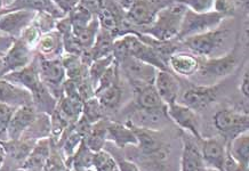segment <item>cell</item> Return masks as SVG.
<instances>
[{
	"label": "cell",
	"instance_id": "cell-1",
	"mask_svg": "<svg viewBox=\"0 0 249 171\" xmlns=\"http://www.w3.org/2000/svg\"><path fill=\"white\" fill-rule=\"evenodd\" d=\"M190 52L201 58H213L224 55L230 49L231 30L224 22L217 28L204 34L192 35L179 41Z\"/></svg>",
	"mask_w": 249,
	"mask_h": 171
},
{
	"label": "cell",
	"instance_id": "cell-2",
	"mask_svg": "<svg viewBox=\"0 0 249 171\" xmlns=\"http://www.w3.org/2000/svg\"><path fill=\"white\" fill-rule=\"evenodd\" d=\"M186 7L174 0L160 9L153 22L142 29V34L155 39L158 42H170L178 39L183 16Z\"/></svg>",
	"mask_w": 249,
	"mask_h": 171
},
{
	"label": "cell",
	"instance_id": "cell-3",
	"mask_svg": "<svg viewBox=\"0 0 249 171\" xmlns=\"http://www.w3.org/2000/svg\"><path fill=\"white\" fill-rule=\"evenodd\" d=\"M239 45H235L224 55L213 58H201L200 67L192 78L198 85H216L219 80L233 73L239 65Z\"/></svg>",
	"mask_w": 249,
	"mask_h": 171
},
{
	"label": "cell",
	"instance_id": "cell-4",
	"mask_svg": "<svg viewBox=\"0 0 249 171\" xmlns=\"http://www.w3.org/2000/svg\"><path fill=\"white\" fill-rule=\"evenodd\" d=\"M132 128L137 138L136 147L144 159L158 164L163 163L168 159L170 149L160 133L161 130H150L136 127Z\"/></svg>",
	"mask_w": 249,
	"mask_h": 171
},
{
	"label": "cell",
	"instance_id": "cell-5",
	"mask_svg": "<svg viewBox=\"0 0 249 171\" xmlns=\"http://www.w3.org/2000/svg\"><path fill=\"white\" fill-rule=\"evenodd\" d=\"M225 19L227 18H224L221 14H218L215 11L196 13L186 8L176 40L181 41L188 37L211 31L213 29L217 28L218 25H221Z\"/></svg>",
	"mask_w": 249,
	"mask_h": 171
},
{
	"label": "cell",
	"instance_id": "cell-6",
	"mask_svg": "<svg viewBox=\"0 0 249 171\" xmlns=\"http://www.w3.org/2000/svg\"><path fill=\"white\" fill-rule=\"evenodd\" d=\"M213 123L227 144L235 136L248 131L249 118L234 108L225 107L218 110L213 117Z\"/></svg>",
	"mask_w": 249,
	"mask_h": 171
},
{
	"label": "cell",
	"instance_id": "cell-7",
	"mask_svg": "<svg viewBox=\"0 0 249 171\" xmlns=\"http://www.w3.org/2000/svg\"><path fill=\"white\" fill-rule=\"evenodd\" d=\"M173 1L174 0H129L124 13V21L137 28H146L153 22L160 9Z\"/></svg>",
	"mask_w": 249,
	"mask_h": 171
},
{
	"label": "cell",
	"instance_id": "cell-8",
	"mask_svg": "<svg viewBox=\"0 0 249 171\" xmlns=\"http://www.w3.org/2000/svg\"><path fill=\"white\" fill-rule=\"evenodd\" d=\"M38 64L41 82L49 93L58 101L63 96V84L67 80L61 57L48 60L38 56Z\"/></svg>",
	"mask_w": 249,
	"mask_h": 171
},
{
	"label": "cell",
	"instance_id": "cell-9",
	"mask_svg": "<svg viewBox=\"0 0 249 171\" xmlns=\"http://www.w3.org/2000/svg\"><path fill=\"white\" fill-rule=\"evenodd\" d=\"M219 85H191L179 95L178 103H181L195 112H201L217 100Z\"/></svg>",
	"mask_w": 249,
	"mask_h": 171
},
{
	"label": "cell",
	"instance_id": "cell-10",
	"mask_svg": "<svg viewBox=\"0 0 249 171\" xmlns=\"http://www.w3.org/2000/svg\"><path fill=\"white\" fill-rule=\"evenodd\" d=\"M196 143H198L201 159L206 168L224 170V164L228 156L227 141L222 137H202L201 139L196 140Z\"/></svg>",
	"mask_w": 249,
	"mask_h": 171
},
{
	"label": "cell",
	"instance_id": "cell-11",
	"mask_svg": "<svg viewBox=\"0 0 249 171\" xmlns=\"http://www.w3.org/2000/svg\"><path fill=\"white\" fill-rule=\"evenodd\" d=\"M118 64H119V68L123 71L124 75L128 80L132 88L153 84L157 71H158L152 65L144 63V62L133 57L124 58V60L118 62Z\"/></svg>",
	"mask_w": 249,
	"mask_h": 171
},
{
	"label": "cell",
	"instance_id": "cell-12",
	"mask_svg": "<svg viewBox=\"0 0 249 171\" xmlns=\"http://www.w3.org/2000/svg\"><path fill=\"white\" fill-rule=\"evenodd\" d=\"M167 106L159 108H135L128 114L127 124L150 130H161L169 122Z\"/></svg>",
	"mask_w": 249,
	"mask_h": 171
},
{
	"label": "cell",
	"instance_id": "cell-13",
	"mask_svg": "<svg viewBox=\"0 0 249 171\" xmlns=\"http://www.w3.org/2000/svg\"><path fill=\"white\" fill-rule=\"evenodd\" d=\"M37 12L31 9H13L0 14V32L18 39L22 32L31 24Z\"/></svg>",
	"mask_w": 249,
	"mask_h": 171
},
{
	"label": "cell",
	"instance_id": "cell-14",
	"mask_svg": "<svg viewBox=\"0 0 249 171\" xmlns=\"http://www.w3.org/2000/svg\"><path fill=\"white\" fill-rule=\"evenodd\" d=\"M167 116L172 122L181 128L182 131L191 135L196 140L202 138L200 133V123H199V119L196 117V112L191 110V108L178 102V103L167 106Z\"/></svg>",
	"mask_w": 249,
	"mask_h": 171
},
{
	"label": "cell",
	"instance_id": "cell-15",
	"mask_svg": "<svg viewBox=\"0 0 249 171\" xmlns=\"http://www.w3.org/2000/svg\"><path fill=\"white\" fill-rule=\"evenodd\" d=\"M36 51L21 39H15L12 47L2 56L4 60V75L22 70L34 61Z\"/></svg>",
	"mask_w": 249,
	"mask_h": 171
},
{
	"label": "cell",
	"instance_id": "cell-16",
	"mask_svg": "<svg viewBox=\"0 0 249 171\" xmlns=\"http://www.w3.org/2000/svg\"><path fill=\"white\" fill-rule=\"evenodd\" d=\"M153 86H155L157 93L161 98L163 104L168 106V105L178 103L179 95H181V84L172 71H157Z\"/></svg>",
	"mask_w": 249,
	"mask_h": 171
},
{
	"label": "cell",
	"instance_id": "cell-17",
	"mask_svg": "<svg viewBox=\"0 0 249 171\" xmlns=\"http://www.w3.org/2000/svg\"><path fill=\"white\" fill-rule=\"evenodd\" d=\"M1 79L13 82V84L21 86L25 89L30 91L31 96L44 87L40 80V75H39V64H38V56L36 54L34 61L31 62L28 67H25L22 70L12 72L2 77Z\"/></svg>",
	"mask_w": 249,
	"mask_h": 171
},
{
	"label": "cell",
	"instance_id": "cell-18",
	"mask_svg": "<svg viewBox=\"0 0 249 171\" xmlns=\"http://www.w3.org/2000/svg\"><path fill=\"white\" fill-rule=\"evenodd\" d=\"M38 112L32 104L24 105L16 108L9 121L7 131H6V140L19 139L25 133V130L34 122Z\"/></svg>",
	"mask_w": 249,
	"mask_h": 171
},
{
	"label": "cell",
	"instance_id": "cell-19",
	"mask_svg": "<svg viewBox=\"0 0 249 171\" xmlns=\"http://www.w3.org/2000/svg\"><path fill=\"white\" fill-rule=\"evenodd\" d=\"M201 57L190 51H173L167 58V67L174 74L192 78L200 67Z\"/></svg>",
	"mask_w": 249,
	"mask_h": 171
},
{
	"label": "cell",
	"instance_id": "cell-20",
	"mask_svg": "<svg viewBox=\"0 0 249 171\" xmlns=\"http://www.w3.org/2000/svg\"><path fill=\"white\" fill-rule=\"evenodd\" d=\"M206 167L201 159L196 140L191 135L182 131V154L179 171H205Z\"/></svg>",
	"mask_w": 249,
	"mask_h": 171
},
{
	"label": "cell",
	"instance_id": "cell-21",
	"mask_svg": "<svg viewBox=\"0 0 249 171\" xmlns=\"http://www.w3.org/2000/svg\"><path fill=\"white\" fill-rule=\"evenodd\" d=\"M0 103L18 108L32 104V96L30 91L21 86L13 84L6 79H0Z\"/></svg>",
	"mask_w": 249,
	"mask_h": 171
},
{
	"label": "cell",
	"instance_id": "cell-22",
	"mask_svg": "<svg viewBox=\"0 0 249 171\" xmlns=\"http://www.w3.org/2000/svg\"><path fill=\"white\" fill-rule=\"evenodd\" d=\"M5 149L6 160L11 162V167L21 169L23 163L30 155L32 149L37 141L29 139H16V140H0ZM7 164V163H6ZM9 166V164H8Z\"/></svg>",
	"mask_w": 249,
	"mask_h": 171
},
{
	"label": "cell",
	"instance_id": "cell-23",
	"mask_svg": "<svg viewBox=\"0 0 249 171\" xmlns=\"http://www.w3.org/2000/svg\"><path fill=\"white\" fill-rule=\"evenodd\" d=\"M107 140L112 141L120 150L137 145V138L133 128L127 123L114 122V121L107 122Z\"/></svg>",
	"mask_w": 249,
	"mask_h": 171
},
{
	"label": "cell",
	"instance_id": "cell-24",
	"mask_svg": "<svg viewBox=\"0 0 249 171\" xmlns=\"http://www.w3.org/2000/svg\"><path fill=\"white\" fill-rule=\"evenodd\" d=\"M36 54L40 57L48 58H60L64 54L63 39L57 30L51 31L48 34L41 35L35 49Z\"/></svg>",
	"mask_w": 249,
	"mask_h": 171
},
{
	"label": "cell",
	"instance_id": "cell-25",
	"mask_svg": "<svg viewBox=\"0 0 249 171\" xmlns=\"http://www.w3.org/2000/svg\"><path fill=\"white\" fill-rule=\"evenodd\" d=\"M52 149L51 138H42L35 144L30 155L23 163V171H40L44 169Z\"/></svg>",
	"mask_w": 249,
	"mask_h": 171
},
{
	"label": "cell",
	"instance_id": "cell-26",
	"mask_svg": "<svg viewBox=\"0 0 249 171\" xmlns=\"http://www.w3.org/2000/svg\"><path fill=\"white\" fill-rule=\"evenodd\" d=\"M132 89L134 94V104L137 108H159L167 106L157 93L153 84L139 86Z\"/></svg>",
	"mask_w": 249,
	"mask_h": 171
},
{
	"label": "cell",
	"instance_id": "cell-27",
	"mask_svg": "<svg viewBox=\"0 0 249 171\" xmlns=\"http://www.w3.org/2000/svg\"><path fill=\"white\" fill-rule=\"evenodd\" d=\"M228 155L235 162L249 167V134L248 131L235 136L227 144Z\"/></svg>",
	"mask_w": 249,
	"mask_h": 171
},
{
	"label": "cell",
	"instance_id": "cell-28",
	"mask_svg": "<svg viewBox=\"0 0 249 171\" xmlns=\"http://www.w3.org/2000/svg\"><path fill=\"white\" fill-rule=\"evenodd\" d=\"M109 120L103 119L98 122L91 124L89 130L84 137V141L86 146L91 152L97 153L103 151L107 144V126Z\"/></svg>",
	"mask_w": 249,
	"mask_h": 171
},
{
	"label": "cell",
	"instance_id": "cell-29",
	"mask_svg": "<svg viewBox=\"0 0 249 171\" xmlns=\"http://www.w3.org/2000/svg\"><path fill=\"white\" fill-rule=\"evenodd\" d=\"M48 137H51V117L46 113H38L34 122L25 130L21 138L38 141Z\"/></svg>",
	"mask_w": 249,
	"mask_h": 171
},
{
	"label": "cell",
	"instance_id": "cell-30",
	"mask_svg": "<svg viewBox=\"0 0 249 171\" xmlns=\"http://www.w3.org/2000/svg\"><path fill=\"white\" fill-rule=\"evenodd\" d=\"M93 159H94V152L88 149L85 144V141L80 143L79 147H78L76 152L72 155L70 159L65 161L68 169H73L76 171H84L87 169H91L93 166Z\"/></svg>",
	"mask_w": 249,
	"mask_h": 171
},
{
	"label": "cell",
	"instance_id": "cell-31",
	"mask_svg": "<svg viewBox=\"0 0 249 171\" xmlns=\"http://www.w3.org/2000/svg\"><path fill=\"white\" fill-rule=\"evenodd\" d=\"M83 103L79 100H73V98L62 96L57 101L56 110L68 120L69 123L76 124L77 121L80 119L81 112H83Z\"/></svg>",
	"mask_w": 249,
	"mask_h": 171
},
{
	"label": "cell",
	"instance_id": "cell-32",
	"mask_svg": "<svg viewBox=\"0 0 249 171\" xmlns=\"http://www.w3.org/2000/svg\"><path fill=\"white\" fill-rule=\"evenodd\" d=\"M94 96L102 104L104 110H114L119 106L121 98H123V89L120 87V82L118 81L102 90L96 91Z\"/></svg>",
	"mask_w": 249,
	"mask_h": 171
},
{
	"label": "cell",
	"instance_id": "cell-33",
	"mask_svg": "<svg viewBox=\"0 0 249 171\" xmlns=\"http://www.w3.org/2000/svg\"><path fill=\"white\" fill-rule=\"evenodd\" d=\"M98 32H100V23H98V19L96 16H95L93 21H91L89 24L85 26L84 29H81L80 31L73 34V35L81 49H83L84 51H89V49L93 47Z\"/></svg>",
	"mask_w": 249,
	"mask_h": 171
},
{
	"label": "cell",
	"instance_id": "cell-34",
	"mask_svg": "<svg viewBox=\"0 0 249 171\" xmlns=\"http://www.w3.org/2000/svg\"><path fill=\"white\" fill-rule=\"evenodd\" d=\"M104 107L102 104L98 102L95 96L88 98L83 103V112H81V118L85 121H87L89 124H94L98 121L106 119L104 117Z\"/></svg>",
	"mask_w": 249,
	"mask_h": 171
},
{
	"label": "cell",
	"instance_id": "cell-35",
	"mask_svg": "<svg viewBox=\"0 0 249 171\" xmlns=\"http://www.w3.org/2000/svg\"><path fill=\"white\" fill-rule=\"evenodd\" d=\"M69 19H70L71 26H72V32L76 34V32L80 31L81 29H84L85 26H87L89 23L93 21V18L96 15H94L93 13L79 4L77 7H74L72 11L67 15Z\"/></svg>",
	"mask_w": 249,
	"mask_h": 171
},
{
	"label": "cell",
	"instance_id": "cell-36",
	"mask_svg": "<svg viewBox=\"0 0 249 171\" xmlns=\"http://www.w3.org/2000/svg\"><path fill=\"white\" fill-rule=\"evenodd\" d=\"M91 169L94 171H119L116 157L106 150L94 153Z\"/></svg>",
	"mask_w": 249,
	"mask_h": 171
},
{
	"label": "cell",
	"instance_id": "cell-37",
	"mask_svg": "<svg viewBox=\"0 0 249 171\" xmlns=\"http://www.w3.org/2000/svg\"><path fill=\"white\" fill-rule=\"evenodd\" d=\"M113 61H114V56L110 55L107 56V57L95 60L89 64V67H88V75H89L91 85H93L94 87V91H95V88H96L98 80H100V78L102 77L104 71L109 68V65L112 63Z\"/></svg>",
	"mask_w": 249,
	"mask_h": 171
},
{
	"label": "cell",
	"instance_id": "cell-38",
	"mask_svg": "<svg viewBox=\"0 0 249 171\" xmlns=\"http://www.w3.org/2000/svg\"><path fill=\"white\" fill-rule=\"evenodd\" d=\"M57 18H55L54 16L45 12H37L36 14L32 24L41 32V34H48V32L54 31L55 26H56Z\"/></svg>",
	"mask_w": 249,
	"mask_h": 171
},
{
	"label": "cell",
	"instance_id": "cell-39",
	"mask_svg": "<svg viewBox=\"0 0 249 171\" xmlns=\"http://www.w3.org/2000/svg\"><path fill=\"white\" fill-rule=\"evenodd\" d=\"M190 11L196 13L211 12L214 8L215 0H175Z\"/></svg>",
	"mask_w": 249,
	"mask_h": 171
},
{
	"label": "cell",
	"instance_id": "cell-40",
	"mask_svg": "<svg viewBox=\"0 0 249 171\" xmlns=\"http://www.w3.org/2000/svg\"><path fill=\"white\" fill-rule=\"evenodd\" d=\"M15 110V107L0 103V140H6V131Z\"/></svg>",
	"mask_w": 249,
	"mask_h": 171
},
{
	"label": "cell",
	"instance_id": "cell-41",
	"mask_svg": "<svg viewBox=\"0 0 249 171\" xmlns=\"http://www.w3.org/2000/svg\"><path fill=\"white\" fill-rule=\"evenodd\" d=\"M41 35H42L41 32L31 23V24L22 32V34L19 35L18 39H21L24 44H27L29 47L35 51L36 46H37L39 39L41 38Z\"/></svg>",
	"mask_w": 249,
	"mask_h": 171
},
{
	"label": "cell",
	"instance_id": "cell-42",
	"mask_svg": "<svg viewBox=\"0 0 249 171\" xmlns=\"http://www.w3.org/2000/svg\"><path fill=\"white\" fill-rule=\"evenodd\" d=\"M234 9V0H215L213 11L217 12L218 14H221L224 18H228L229 16L233 14Z\"/></svg>",
	"mask_w": 249,
	"mask_h": 171
},
{
	"label": "cell",
	"instance_id": "cell-43",
	"mask_svg": "<svg viewBox=\"0 0 249 171\" xmlns=\"http://www.w3.org/2000/svg\"><path fill=\"white\" fill-rule=\"evenodd\" d=\"M58 11L64 16H67L74 7L79 5L80 0H51Z\"/></svg>",
	"mask_w": 249,
	"mask_h": 171
},
{
	"label": "cell",
	"instance_id": "cell-44",
	"mask_svg": "<svg viewBox=\"0 0 249 171\" xmlns=\"http://www.w3.org/2000/svg\"><path fill=\"white\" fill-rule=\"evenodd\" d=\"M117 163L119 171H142L134 161L126 159V157H118Z\"/></svg>",
	"mask_w": 249,
	"mask_h": 171
},
{
	"label": "cell",
	"instance_id": "cell-45",
	"mask_svg": "<svg viewBox=\"0 0 249 171\" xmlns=\"http://www.w3.org/2000/svg\"><path fill=\"white\" fill-rule=\"evenodd\" d=\"M14 40H15L14 38L9 37V35H6L0 32V56H4L6 52L8 51V49L12 47Z\"/></svg>",
	"mask_w": 249,
	"mask_h": 171
},
{
	"label": "cell",
	"instance_id": "cell-46",
	"mask_svg": "<svg viewBox=\"0 0 249 171\" xmlns=\"http://www.w3.org/2000/svg\"><path fill=\"white\" fill-rule=\"evenodd\" d=\"M249 167H245L239 164L238 162L232 159L230 156H227V161L224 164V171H248Z\"/></svg>",
	"mask_w": 249,
	"mask_h": 171
},
{
	"label": "cell",
	"instance_id": "cell-47",
	"mask_svg": "<svg viewBox=\"0 0 249 171\" xmlns=\"http://www.w3.org/2000/svg\"><path fill=\"white\" fill-rule=\"evenodd\" d=\"M239 90H240L242 96H244L246 100H248V97H249V73H248L247 68H246L245 73L241 78L240 85H239Z\"/></svg>",
	"mask_w": 249,
	"mask_h": 171
},
{
	"label": "cell",
	"instance_id": "cell-48",
	"mask_svg": "<svg viewBox=\"0 0 249 171\" xmlns=\"http://www.w3.org/2000/svg\"><path fill=\"white\" fill-rule=\"evenodd\" d=\"M14 2H15V0H0V6H1L2 11L5 12V11H8Z\"/></svg>",
	"mask_w": 249,
	"mask_h": 171
},
{
	"label": "cell",
	"instance_id": "cell-49",
	"mask_svg": "<svg viewBox=\"0 0 249 171\" xmlns=\"http://www.w3.org/2000/svg\"><path fill=\"white\" fill-rule=\"evenodd\" d=\"M5 160H6V153H5V149H4V146H2L1 141H0V169H1V167L4 166V163H5Z\"/></svg>",
	"mask_w": 249,
	"mask_h": 171
},
{
	"label": "cell",
	"instance_id": "cell-50",
	"mask_svg": "<svg viewBox=\"0 0 249 171\" xmlns=\"http://www.w3.org/2000/svg\"><path fill=\"white\" fill-rule=\"evenodd\" d=\"M4 77V60L2 56H0V79Z\"/></svg>",
	"mask_w": 249,
	"mask_h": 171
},
{
	"label": "cell",
	"instance_id": "cell-51",
	"mask_svg": "<svg viewBox=\"0 0 249 171\" xmlns=\"http://www.w3.org/2000/svg\"><path fill=\"white\" fill-rule=\"evenodd\" d=\"M205 171H224V170H215V169H208V168H206Z\"/></svg>",
	"mask_w": 249,
	"mask_h": 171
},
{
	"label": "cell",
	"instance_id": "cell-52",
	"mask_svg": "<svg viewBox=\"0 0 249 171\" xmlns=\"http://www.w3.org/2000/svg\"><path fill=\"white\" fill-rule=\"evenodd\" d=\"M84 171H94L93 169H87V170H84Z\"/></svg>",
	"mask_w": 249,
	"mask_h": 171
}]
</instances>
